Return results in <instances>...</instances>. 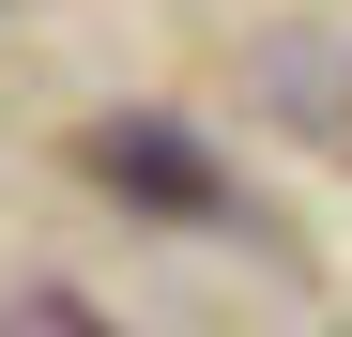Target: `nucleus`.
Masks as SVG:
<instances>
[]
</instances>
